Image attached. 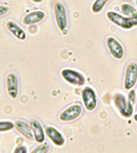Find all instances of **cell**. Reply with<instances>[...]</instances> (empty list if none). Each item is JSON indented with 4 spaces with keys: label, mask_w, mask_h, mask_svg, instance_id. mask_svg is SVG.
<instances>
[{
    "label": "cell",
    "mask_w": 137,
    "mask_h": 153,
    "mask_svg": "<svg viewBox=\"0 0 137 153\" xmlns=\"http://www.w3.org/2000/svg\"><path fill=\"white\" fill-rule=\"evenodd\" d=\"M122 11L123 12V14L129 16V18H132L137 13L136 10L134 9V7H132L131 5L127 4V3L122 5Z\"/></svg>",
    "instance_id": "cell-16"
},
{
    "label": "cell",
    "mask_w": 137,
    "mask_h": 153,
    "mask_svg": "<svg viewBox=\"0 0 137 153\" xmlns=\"http://www.w3.org/2000/svg\"><path fill=\"white\" fill-rule=\"evenodd\" d=\"M108 19L112 22L113 23H115V25L120 26L121 28L123 29H132V26H134L133 23L132 22V20L130 18H126L122 15H120V14H117L115 12L109 11L107 14Z\"/></svg>",
    "instance_id": "cell-6"
},
{
    "label": "cell",
    "mask_w": 137,
    "mask_h": 153,
    "mask_svg": "<svg viewBox=\"0 0 137 153\" xmlns=\"http://www.w3.org/2000/svg\"><path fill=\"white\" fill-rule=\"evenodd\" d=\"M84 105L87 111H93L97 105V98L95 91L90 87H86L82 92Z\"/></svg>",
    "instance_id": "cell-5"
},
{
    "label": "cell",
    "mask_w": 137,
    "mask_h": 153,
    "mask_svg": "<svg viewBox=\"0 0 137 153\" xmlns=\"http://www.w3.org/2000/svg\"><path fill=\"white\" fill-rule=\"evenodd\" d=\"M14 153H26L27 152V150L25 146H19L18 148H16L14 151Z\"/></svg>",
    "instance_id": "cell-19"
},
{
    "label": "cell",
    "mask_w": 137,
    "mask_h": 153,
    "mask_svg": "<svg viewBox=\"0 0 137 153\" xmlns=\"http://www.w3.org/2000/svg\"><path fill=\"white\" fill-rule=\"evenodd\" d=\"M31 127L33 131L34 136H35V140L36 142L40 143H43V141L45 140V134H44V131L40 123L36 120H33L31 121Z\"/></svg>",
    "instance_id": "cell-13"
},
{
    "label": "cell",
    "mask_w": 137,
    "mask_h": 153,
    "mask_svg": "<svg viewBox=\"0 0 137 153\" xmlns=\"http://www.w3.org/2000/svg\"><path fill=\"white\" fill-rule=\"evenodd\" d=\"M7 30L13 34L19 40H25L26 38V34L25 31L20 27V26L16 24L14 22L9 21L7 22Z\"/></svg>",
    "instance_id": "cell-12"
},
{
    "label": "cell",
    "mask_w": 137,
    "mask_h": 153,
    "mask_svg": "<svg viewBox=\"0 0 137 153\" xmlns=\"http://www.w3.org/2000/svg\"><path fill=\"white\" fill-rule=\"evenodd\" d=\"M32 1L35 2H41L43 0H32Z\"/></svg>",
    "instance_id": "cell-22"
},
{
    "label": "cell",
    "mask_w": 137,
    "mask_h": 153,
    "mask_svg": "<svg viewBox=\"0 0 137 153\" xmlns=\"http://www.w3.org/2000/svg\"><path fill=\"white\" fill-rule=\"evenodd\" d=\"M135 102V92L132 90L128 93V99L121 93L114 96V103L115 107L120 111V114L124 117H130L134 111V105Z\"/></svg>",
    "instance_id": "cell-1"
},
{
    "label": "cell",
    "mask_w": 137,
    "mask_h": 153,
    "mask_svg": "<svg viewBox=\"0 0 137 153\" xmlns=\"http://www.w3.org/2000/svg\"><path fill=\"white\" fill-rule=\"evenodd\" d=\"M82 107L79 105H73L62 111L59 115V119L62 121H72L81 115Z\"/></svg>",
    "instance_id": "cell-7"
},
{
    "label": "cell",
    "mask_w": 137,
    "mask_h": 153,
    "mask_svg": "<svg viewBox=\"0 0 137 153\" xmlns=\"http://www.w3.org/2000/svg\"><path fill=\"white\" fill-rule=\"evenodd\" d=\"M62 76L65 81L74 85L82 86L85 84V77L82 74L73 69H65L61 72Z\"/></svg>",
    "instance_id": "cell-2"
},
{
    "label": "cell",
    "mask_w": 137,
    "mask_h": 153,
    "mask_svg": "<svg viewBox=\"0 0 137 153\" xmlns=\"http://www.w3.org/2000/svg\"><path fill=\"white\" fill-rule=\"evenodd\" d=\"M137 81V63L132 62L127 65L124 76V88L127 90L132 89Z\"/></svg>",
    "instance_id": "cell-4"
},
{
    "label": "cell",
    "mask_w": 137,
    "mask_h": 153,
    "mask_svg": "<svg viewBox=\"0 0 137 153\" xmlns=\"http://www.w3.org/2000/svg\"><path fill=\"white\" fill-rule=\"evenodd\" d=\"M55 21L60 30H64L67 26V17L65 7L62 2H57L54 6Z\"/></svg>",
    "instance_id": "cell-3"
},
{
    "label": "cell",
    "mask_w": 137,
    "mask_h": 153,
    "mask_svg": "<svg viewBox=\"0 0 137 153\" xmlns=\"http://www.w3.org/2000/svg\"><path fill=\"white\" fill-rule=\"evenodd\" d=\"M8 11H9V7L6 6H0V17L7 14Z\"/></svg>",
    "instance_id": "cell-20"
},
{
    "label": "cell",
    "mask_w": 137,
    "mask_h": 153,
    "mask_svg": "<svg viewBox=\"0 0 137 153\" xmlns=\"http://www.w3.org/2000/svg\"><path fill=\"white\" fill-rule=\"evenodd\" d=\"M45 18V13L41 10H36L29 13L23 19V23L26 26L38 23Z\"/></svg>",
    "instance_id": "cell-11"
},
{
    "label": "cell",
    "mask_w": 137,
    "mask_h": 153,
    "mask_svg": "<svg viewBox=\"0 0 137 153\" xmlns=\"http://www.w3.org/2000/svg\"><path fill=\"white\" fill-rule=\"evenodd\" d=\"M46 133L50 139V140L56 146H62L65 143V138L62 134L54 127H47Z\"/></svg>",
    "instance_id": "cell-10"
},
{
    "label": "cell",
    "mask_w": 137,
    "mask_h": 153,
    "mask_svg": "<svg viewBox=\"0 0 137 153\" xmlns=\"http://www.w3.org/2000/svg\"><path fill=\"white\" fill-rule=\"evenodd\" d=\"M134 120H135V121L137 122V113L134 116Z\"/></svg>",
    "instance_id": "cell-23"
},
{
    "label": "cell",
    "mask_w": 137,
    "mask_h": 153,
    "mask_svg": "<svg viewBox=\"0 0 137 153\" xmlns=\"http://www.w3.org/2000/svg\"><path fill=\"white\" fill-rule=\"evenodd\" d=\"M7 91L8 95L12 99H16L19 94V81L14 74H9L6 79Z\"/></svg>",
    "instance_id": "cell-8"
},
{
    "label": "cell",
    "mask_w": 137,
    "mask_h": 153,
    "mask_svg": "<svg viewBox=\"0 0 137 153\" xmlns=\"http://www.w3.org/2000/svg\"><path fill=\"white\" fill-rule=\"evenodd\" d=\"M108 1L109 0H96L92 5V11L94 13H99L101 11Z\"/></svg>",
    "instance_id": "cell-15"
},
{
    "label": "cell",
    "mask_w": 137,
    "mask_h": 153,
    "mask_svg": "<svg viewBox=\"0 0 137 153\" xmlns=\"http://www.w3.org/2000/svg\"><path fill=\"white\" fill-rule=\"evenodd\" d=\"M130 19L132 20V22L133 23V25H137V13L135 14L134 16H132Z\"/></svg>",
    "instance_id": "cell-21"
},
{
    "label": "cell",
    "mask_w": 137,
    "mask_h": 153,
    "mask_svg": "<svg viewBox=\"0 0 137 153\" xmlns=\"http://www.w3.org/2000/svg\"><path fill=\"white\" fill-rule=\"evenodd\" d=\"M14 125H15L17 131H19L26 138H27L28 140H33L35 136H34L32 128L26 123L21 121V120H19V121L15 122Z\"/></svg>",
    "instance_id": "cell-14"
},
{
    "label": "cell",
    "mask_w": 137,
    "mask_h": 153,
    "mask_svg": "<svg viewBox=\"0 0 137 153\" xmlns=\"http://www.w3.org/2000/svg\"><path fill=\"white\" fill-rule=\"evenodd\" d=\"M107 45L110 53L116 59H121L123 57V48L115 38L109 37L107 39Z\"/></svg>",
    "instance_id": "cell-9"
},
{
    "label": "cell",
    "mask_w": 137,
    "mask_h": 153,
    "mask_svg": "<svg viewBox=\"0 0 137 153\" xmlns=\"http://www.w3.org/2000/svg\"><path fill=\"white\" fill-rule=\"evenodd\" d=\"M49 150V144L47 143H44L41 145L38 146L35 150L32 151V153H46Z\"/></svg>",
    "instance_id": "cell-18"
},
{
    "label": "cell",
    "mask_w": 137,
    "mask_h": 153,
    "mask_svg": "<svg viewBox=\"0 0 137 153\" xmlns=\"http://www.w3.org/2000/svg\"><path fill=\"white\" fill-rule=\"evenodd\" d=\"M15 126L11 121H0V131H7L12 130Z\"/></svg>",
    "instance_id": "cell-17"
}]
</instances>
